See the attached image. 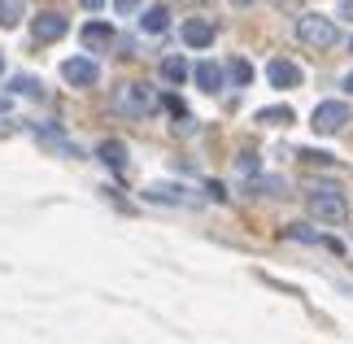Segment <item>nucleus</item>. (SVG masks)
Returning a JSON list of instances; mask_svg holds the SVG:
<instances>
[{"label":"nucleus","mask_w":353,"mask_h":344,"mask_svg":"<svg viewBox=\"0 0 353 344\" xmlns=\"http://www.w3.org/2000/svg\"><path fill=\"white\" fill-rule=\"evenodd\" d=\"M0 70H5V57H0Z\"/></svg>","instance_id":"28"},{"label":"nucleus","mask_w":353,"mask_h":344,"mask_svg":"<svg viewBox=\"0 0 353 344\" xmlns=\"http://www.w3.org/2000/svg\"><path fill=\"white\" fill-rule=\"evenodd\" d=\"M341 18H345V22H353V0H345V5H341Z\"/></svg>","instance_id":"23"},{"label":"nucleus","mask_w":353,"mask_h":344,"mask_svg":"<svg viewBox=\"0 0 353 344\" xmlns=\"http://www.w3.org/2000/svg\"><path fill=\"white\" fill-rule=\"evenodd\" d=\"M236 170H240V174H257V153H240Z\"/></svg>","instance_id":"20"},{"label":"nucleus","mask_w":353,"mask_h":344,"mask_svg":"<svg viewBox=\"0 0 353 344\" xmlns=\"http://www.w3.org/2000/svg\"><path fill=\"white\" fill-rule=\"evenodd\" d=\"M257 192H270V196H279V192H288V183H283V179H262V183H257Z\"/></svg>","instance_id":"21"},{"label":"nucleus","mask_w":353,"mask_h":344,"mask_svg":"<svg viewBox=\"0 0 353 344\" xmlns=\"http://www.w3.org/2000/svg\"><path fill=\"white\" fill-rule=\"evenodd\" d=\"M345 92H349V96H353V70H349V74H345Z\"/></svg>","instance_id":"25"},{"label":"nucleus","mask_w":353,"mask_h":344,"mask_svg":"<svg viewBox=\"0 0 353 344\" xmlns=\"http://www.w3.org/2000/svg\"><path fill=\"white\" fill-rule=\"evenodd\" d=\"M0 114H9V101H5V96H0Z\"/></svg>","instance_id":"26"},{"label":"nucleus","mask_w":353,"mask_h":344,"mask_svg":"<svg viewBox=\"0 0 353 344\" xmlns=\"http://www.w3.org/2000/svg\"><path fill=\"white\" fill-rule=\"evenodd\" d=\"M144 196L161 201V205H188L192 201V196H183V188H174V183H153V188H144Z\"/></svg>","instance_id":"12"},{"label":"nucleus","mask_w":353,"mask_h":344,"mask_svg":"<svg viewBox=\"0 0 353 344\" xmlns=\"http://www.w3.org/2000/svg\"><path fill=\"white\" fill-rule=\"evenodd\" d=\"M192 79H196L201 92H223V70L214 61H196L192 65Z\"/></svg>","instance_id":"9"},{"label":"nucleus","mask_w":353,"mask_h":344,"mask_svg":"<svg viewBox=\"0 0 353 344\" xmlns=\"http://www.w3.org/2000/svg\"><path fill=\"white\" fill-rule=\"evenodd\" d=\"M227 79H232L236 88H249V83H253V65L244 61V57H236L232 65H227Z\"/></svg>","instance_id":"17"},{"label":"nucleus","mask_w":353,"mask_h":344,"mask_svg":"<svg viewBox=\"0 0 353 344\" xmlns=\"http://www.w3.org/2000/svg\"><path fill=\"white\" fill-rule=\"evenodd\" d=\"M183 44L188 48H210L214 44V26L205 18H188L183 22Z\"/></svg>","instance_id":"8"},{"label":"nucleus","mask_w":353,"mask_h":344,"mask_svg":"<svg viewBox=\"0 0 353 344\" xmlns=\"http://www.w3.org/2000/svg\"><path fill=\"white\" fill-rule=\"evenodd\" d=\"M22 18H26V0H0V26H5V31L18 26Z\"/></svg>","instance_id":"15"},{"label":"nucleus","mask_w":353,"mask_h":344,"mask_svg":"<svg viewBox=\"0 0 353 344\" xmlns=\"http://www.w3.org/2000/svg\"><path fill=\"white\" fill-rule=\"evenodd\" d=\"M345 122H349V105L345 101H323V105H314L310 127L319 135H336V131H345Z\"/></svg>","instance_id":"4"},{"label":"nucleus","mask_w":353,"mask_h":344,"mask_svg":"<svg viewBox=\"0 0 353 344\" xmlns=\"http://www.w3.org/2000/svg\"><path fill=\"white\" fill-rule=\"evenodd\" d=\"M79 5H83V9H92V13H97V9L105 5V0H79Z\"/></svg>","instance_id":"24"},{"label":"nucleus","mask_w":353,"mask_h":344,"mask_svg":"<svg viewBox=\"0 0 353 344\" xmlns=\"http://www.w3.org/2000/svg\"><path fill=\"white\" fill-rule=\"evenodd\" d=\"M114 9L122 13V18H131V13H140V0H114Z\"/></svg>","instance_id":"22"},{"label":"nucleus","mask_w":353,"mask_h":344,"mask_svg":"<svg viewBox=\"0 0 353 344\" xmlns=\"http://www.w3.org/2000/svg\"><path fill=\"white\" fill-rule=\"evenodd\" d=\"M153 92H148L144 83H122L114 92V109L118 114H127V118H144V114H153Z\"/></svg>","instance_id":"3"},{"label":"nucleus","mask_w":353,"mask_h":344,"mask_svg":"<svg viewBox=\"0 0 353 344\" xmlns=\"http://www.w3.org/2000/svg\"><path fill=\"white\" fill-rule=\"evenodd\" d=\"M283 236H288V240H301V244H319V231H314V227H305V223L283 227Z\"/></svg>","instance_id":"18"},{"label":"nucleus","mask_w":353,"mask_h":344,"mask_svg":"<svg viewBox=\"0 0 353 344\" xmlns=\"http://www.w3.org/2000/svg\"><path fill=\"white\" fill-rule=\"evenodd\" d=\"M110 44H114V26H105V22H88L83 26V48L101 52V48H110Z\"/></svg>","instance_id":"10"},{"label":"nucleus","mask_w":353,"mask_h":344,"mask_svg":"<svg viewBox=\"0 0 353 344\" xmlns=\"http://www.w3.org/2000/svg\"><path fill=\"white\" fill-rule=\"evenodd\" d=\"M266 79L275 88H301V65L288 57H275V61H266Z\"/></svg>","instance_id":"7"},{"label":"nucleus","mask_w":353,"mask_h":344,"mask_svg":"<svg viewBox=\"0 0 353 344\" xmlns=\"http://www.w3.org/2000/svg\"><path fill=\"white\" fill-rule=\"evenodd\" d=\"M188 74H192V70H188L183 57H166V61H161V79H166V83H183Z\"/></svg>","instance_id":"16"},{"label":"nucleus","mask_w":353,"mask_h":344,"mask_svg":"<svg viewBox=\"0 0 353 344\" xmlns=\"http://www.w3.org/2000/svg\"><path fill=\"white\" fill-rule=\"evenodd\" d=\"M9 92H13V96H39V79H31V74H18V79L9 83Z\"/></svg>","instance_id":"19"},{"label":"nucleus","mask_w":353,"mask_h":344,"mask_svg":"<svg viewBox=\"0 0 353 344\" xmlns=\"http://www.w3.org/2000/svg\"><path fill=\"white\" fill-rule=\"evenodd\" d=\"M310 214L319 218V223H332V227H341L345 218H349V201H345V192L341 188H332V183H319V188H310Z\"/></svg>","instance_id":"1"},{"label":"nucleus","mask_w":353,"mask_h":344,"mask_svg":"<svg viewBox=\"0 0 353 344\" xmlns=\"http://www.w3.org/2000/svg\"><path fill=\"white\" fill-rule=\"evenodd\" d=\"M296 35H301V44H310V48H332L336 39H341L336 18H327V13H301V18H296Z\"/></svg>","instance_id":"2"},{"label":"nucleus","mask_w":353,"mask_h":344,"mask_svg":"<svg viewBox=\"0 0 353 344\" xmlns=\"http://www.w3.org/2000/svg\"><path fill=\"white\" fill-rule=\"evenodd\" d=\"M61 79H65L70 88H97L101 65L92 61V57H65V61H61Z\"/></svg>","instance_id":"5"},{"label":"nucleus","mask_w":353,"mask_h":344,"mask_svg":"<svg viewBox=\"0 0 353 344\" xmlns=\"http://www.w3.org/2000/svg\"><path fill=\"white\" fill-rule=\"evenodd\" d=\"M140 26H144L148 35H161V31H166V26H170V13L161 9V5H153V9H144V18H140Z\"/></svg>","instance_id":"13"},{"label":"nucleus","mask_w":353,"mask_h":344,"mask_svg":"<svg viewBox=\"0 0 353 344\" xmlns=\"http://www.w3.org/2000/svg\"><path fill=\"white\" fill-rule=\"evenodd\" d=\"M65 31H70V22H65L57 9H44V13H35V18H31V35L39 39V44H57Z\"/></svg>","instance_id":"6"},{"label":"nucleus","mask_w":353,"mask_h":344,"mask_svg":"<svg viewBox=\"0 0 353 344\" xmlns=\"http://www.w3.org/2000/svg\"><path fill=\"white\" fill-rule=\"evenodd\" d=\"M97 153H101V161H105L110 170H118V174L127 170V144H122V140H105Z\"/></svg>","instance_id":"11"},{"label":"nucleus","mask_w":353,"mask_h":344,"mask_svg":"<svg viewBox=\"0 0 353 344\" xmlns=\"http://www.w3.org/2000/svg\"><path fill=\"white\" fill-rule=\"evenodd\" d=\"M257 122H262V127H288V122H292V109H288V105L257 109Z\"/></svg>","instance_id":"14"},{"label":"nucleus","mask_w":353,"mask_h":344,"mask_svg":"<svg viewBox=\"0 0 353 344\" xmlns=\"http://www.w3.org/2000/svg\"><path fill=\"white\" fill-rule=\"evenodd\" d=\"M232 5H253V0H232Z\"/></svg>","instance_id":"27"}]
</instances>
